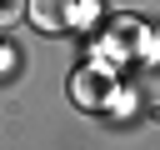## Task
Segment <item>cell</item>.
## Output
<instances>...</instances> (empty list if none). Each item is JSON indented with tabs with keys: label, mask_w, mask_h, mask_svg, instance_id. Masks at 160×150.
Instances as JSON below:
<instances>
[{
	"label": "cell",
	"mask_w": 160,
	"mask_h": 150,
	"mask_svg": "<svg viewBox=\"0 0 160 150\" xmlns=\"http://www.w3.org/2000/svg\"><path fill=\"white\" fill-rule=\"evenodd\" d=\"M25 15H30V25H35V30L60 35V30H70V25H75V0H25Z\"/></svg>",
	"instance_id": "obj_1"
},
{
	"label": "cell",
	"mask_w": 160,
	"mask_h": 150,
	"mask_svg": "<svg viewBox=\"0 0 160 150\" xmlns=\"http://www.w3.org/2000/svg\"><path fill=\"white\" fill-rule=\"evenodd\" d=\"M15 15V0H0V20H10Z\"/></svg>",
	"instance_id": "obj_2"
}]
</instances>
